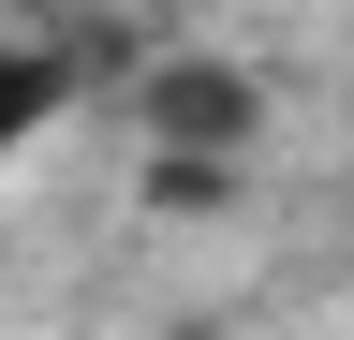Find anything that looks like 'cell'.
I'll return each instance as SVG.
<instances>
[{
    "label": "cell",
    "mask_w": 354,
    "mask_h": 340,
    "mask_svg": "<svg viewBox=\"0 0 354 340\" xmlns=\"http://www.w3.org/2000/svg\"><path fill=\"white\" fill-rule=\"evenodd\" d=\"M148 118H162V134H251V104L221 89V74H162V89H148Z\"/></svg>",
    "instance_id": "6da1fadb"
},
{
    "label": "cell",
    "mask_w": 354,
    "mask_h": 340,
    "mask_svg": "<svg viewBox=\"0 0 354 340\" xmlns=\"http://www.w3.org/2000/svg\"><path fill=\"white\" fill-rule=\"evenodd\" d=\"M30 118H44V60H0V148H15Z\"/></svg>",
    "instance_id": "7a4b0ae2"
}]
</instances>
